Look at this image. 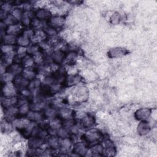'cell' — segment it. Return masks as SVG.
<instances>
[{"label":"cell","instance_id":"obj_18","mask_svg":"<svg viewBox=\"0 0 157 157\" xmlns=\"http://www.w3.org/2000/svg\"><path fill=\"white\" fill-rule=\"evenodd\" d=\"M22 62L25 65V66L28 68L32 66L33 63H34V60H33L31 57H30V56H25L24 58L22 59Z\"/></svg>","mask_w":157,"mask_h":157},{"label":"cell","instance_id":"obj_19","mask_svg":"<svg viewBox=\"0 0 157 157\" xmlns=\"http://www.w3.org/2000/svg\"><path fill=\"white\" fill-rule=\"evenodd\" d=\"M30 108V106H28V104L27 103L22 104V105H21V106L19 109V114H20L21 115H24V114H28Z\"/></svg>","mask_w":157,"mask_h":157},{"label":"cell","instance_id":"obj_17","mask_svg":"<svg viewBox=\"0 0 157 157\" xmlns=\"http://www.w3.org/2000/svg\"><path fill=\"white\" fill-rule=\"evenodd\" d=\"M22 76L27 80L32 79V78L34 77V72L31 70H30V69H28V68H27L25 70L23 71Z\"/></svg>","mask_w":157,"mask_h":157},{"label":"cell","instance_id":"obj_14","mask_svg":"<svg viewBox=\"0 0 157 157\" xmlns=\"http://www.w3.org/2000/svg\"><path fill=\"white\" fill-rule=\"evenodd\" d=\"M17 43L21 47H25V46H27L29 44L30 41L28 38L23 36L17 39Z\"/></svg>","mask_w":157,"mask_h":157},{"label":"cell","instance_id":"obj_22","mask_svg":"<svg viewBox=\"0 0 157 157\" xmlns=\"http://www.w3.org/2000/svg\"><path fill=\"white\" fill-rule=\"evenodd\" d=\"M12 15L14 17L16 20L20 19L22 17V14L19 9H14L12 11Z\"/></svg>","mask_w":157,"mask_h":157},{"label":"cell","instance_id":"obj_20","mask_svg":"<svg viewBox=\"0 0 157 157\" xmlns=\"http://www.w3.org/2000/svg\"><path fill=\"white\" fill-rule=\"evenodd\" d=\"M56 134H58V136L59 137L62 138H66L68 136V132L65 128H59Z\"/></svg>","mask_w":157,"mask_h":157},{"label":"cell","instance_id":"obj_8","mask_svg":"<svg viewBox=\"0 0 157 157\" xmlns=\"http://www.w3.org/2000/svg\"><path fill=\"white\" fill-rule=\"evenodd\" d=\"M20 30V27L18 24H14L11 26H9L6 30V33L9 34H12L15 35L18 33Z\"/></svg>","mask_w":157,"mask_h":157},{"label":"cell","instance_id":"obj_7","mask_svg":"<svg viewBox=\"0 0 157 157\" xmlns=\"http://www.w3.org/2000/svg\"><path fill=\"white\" fill-rule=\"evenodd\" d=\"M21 71V67L20 65H19L17 63L15 64H11L9 65V66L8 67V69H7V72H9L12 73L13 75H17L19 74Z\"/></svg>","mask_w":157,"mask_h":157},{"label":"cell","instance_id":"obj_1","mask_svg":"<svg viewBox=\"0 0 157 157\" xmlns=\"http://www.w3.org/2000/svg\"><path fill=\"white\" fill-rule=\"evenodd\" d=\"M16 87L12 83H7L4 84L2 88V93L5 97H14L16 92Z\"/></svg>","mask_w":157,"mask_h":157},{"label":"cell","instance_id":"obj_5","mask_svg":"<svg viewBox=\"0 0 157 157\" xmlns=\"http://www.w3.org/2000/svg\"><path fill=\"white\" fill-rule=\"evenodd\" d=\"M17 39L15 35H12V34H7L2 38V41L4 42L3 44L6 45H13L15 42H17Z\"/></svg>","mask_w":157,"mask_h":157},{"label":"cell","instance_id":"obj_10","mask_svg":"<svg viewBox=\"0 0 157 157\" xmlns=\"http://www.w3.org/2000/svg\"><path fill=\"white\" fill-rule=\"evenodd\" d=\"M36 16L40 20H43L49 18L50 17V13L46 9H40L37 12Z\"/></svg>","mask_w":157,"mask_h":157},{"label":"cell","instance_id":"obj_24","mask_svg":"<svg viewBox=\"0 0 157 157\" xmlns=\"http://www.w3.org/2000/svg\"><path fill=\"white\" fill-rule=\"evenodd\" d=\"M71 113V111L69 109H68L64 108V109H62L60 110V114H62V115L63 117L66 118V119H68L67 117L70 115Z\"/></svg>","mask_w":157,"mask_h":157},{"label":"cell","instance_id":"obj_16","mask_svg":"<svg viewBox=\"0 0 157 157\" xmlns=\"http://www.w3.org/2000/svg\"><path fill=\"white\" fill-rule=\"evenodd\" d=\"M41 118V114L38 112H34L29 113L28 114V119L33 120V121H38L40 120Z\"/></svg>","mask_w":157,"mask_h":157},{"label":"cell","instance_id":"obj_25","mask_svg":"<svg viewBox=\"0 0 157 157\" xmlns=\"http://www.w3.org/2000/svg\"><path fill=\"white\" fill-rule=\"evenodd\" d=\"M55 110L54 109H52V108H49L47 109L45 111V114L47 117H54L55 114Z\"/></svg>","mask_w":157,"mask_h":157},{"label":"cell","instance_id":"obj_26","mask_svg":"<svg viewBox=\"0 0 157 157\" xmlns=\"http://www.w3.org/2000/svg\"><path fill=\"white\" fill-rule=\"evenodd\" d=\"M47 30H46V34H47L48 35H50V36H54L55 35V34H56V30L54 28H47Z\"/></svg>","mask_w":157,"mask_h":157},{"label":"cell","instance_id":"obj_9","mask_svg":"<svg viewBox=\"0 0 157 157\" xmlns=\"http://www.w3.org/2000/svg\"><path fill=\"white\" fill-rule=\"evenodd\" d=\"M14 75L9 72H6L1 74V82L5 84L7 83H9L12 80H14Z\"/></svg>","mask_w":157,"mask_h":157},{"label":"cell","instance_id":"obj_15","mask_svg":"<svg viewBox=\"0 0 157 157\" xmlns=\"http://www.w3.org/2000/svg\"><path fill=\"white\" fill-rule=\"evenodd\" d=\"M75 153L76 154H77L78 155V154H79L80 155L81 154H85V153H87L86 152V148L85 147L84 145H83L81 143H79V144H77V145H76L75 146Z\"/></svg>","mask_w":157,"mask_h":157},{"label":"cell","instance_id":"obj_11","mask_svg":"<svg viewBox=\"0 0 157 157\" xmlns=\"http://www.w3.org/2000/svg\"><path fill=\"white\" fill-rule=\"evenodd\" d=\"M52 58L56 63L62 62L64 58L63 53L61 51H56L52 55Z\"/></svg>","mask_w":157,"mask_h":157},{"label":"cell","instance_id":"obj_3","mask_svg":"<svg viewBox=\"0 0 157 157\" xmlns=\"http://www.w3.org/2000/svg\"><path fill=\"white\" fill-rule=\"evenodd\" d=\"M42 144V140L41 138L38 137H33L29 140L28 145L30 148H33V149H37L39 148Z\"/></svg>","mask_w":157,"mask_h":157},{"label":"cell","instance_id":"obj_12","mask_svg":"<svg viewBox=\"0 0 157 157\" xmlns=\"http://www.w3.org/2000/svg\"><path fill=\"white\" fill-rule=\"evenodd\" d=\"M3 22L6 25L11 26L12 25L16 24V19L12 15H7L5 19L2 20Z\"/></svg>","mask_w":157,"mask_h":157},{"label":"cell","instance_id":"obj_23","mask_svg":"<svg viewBox=\"0 0 157 157\" xmlns=\"http://www.w3.org/2000/svg\"><path fill=\"white\" fill-rule=\"evenodd\" d=\"M76 58H77L76 54L74 53V52H72V53L69 54V55L68 56V57L66 58V60L68 61V63H73L76 60Z\"/></svg>","mask_w":157,"mask_h":157},{"label":"cell","instance_id":"obj_21","mask_svg":"<svg viewBox=\"0 0 157 157\" xmlns=\"http://www.w3.org/2000/svg\"><path fill=\"white\" fill-rule=\"evenodd\" d=\"M93 153L97 154L98 155H99L100 154H102L103 152V148L101 145H97L93 147L92 149Z\"/></svg>","mask_w":157,"mask_h":157},{"label":"cell","instance_id":"obj_2","mask_svg":"<svg viewBox=\"0 0 157 157\" xmlns=\"http://www.w3.org/2000/svg\"><path fill=\"white\" fill-rule=\"evenodd\" d=\"M100 138V134L95 130H90L85 134V140L90 142H95Z\"/></svg>","mask_w":157,"mask_h":157},{"label":"cell","instance_id":"obj_4","mask_svg":"<svg viewBox=\"0 0 157 157\" xmlns=\"http://www.w3.org/2000/svg\"><path fill=\"white\" fill-rule=\"evenodd\" d=\"M64 19L63 17L61 16H57L53 17L50 19V24L52 28L60 27L64 25Z\"/></svg>","mask_w":157,"mask_h":157},{"label":"cell","instance_id":"obj_6","mask_svg":"<svg viewBox=\"0 0 157 157\" xmlns=\"http://www.w3.org/2000/svg\"><path fill=\"white\" fill-rule=\"evenodd\" d=\"M11 122L6 119H4L3 121L1 122V132L3 133H11L12 129V125L10 123Z\"/></svg>","mask_w":157,"mask_h":157},{"label":"cell","instance_id":"obj_13","mask_svg":"<svg viewBox=\"0 0 157 157\" xmlns=\"http://www.w3.org/2000/svg\"><path fill=\"white\" fill-rule=\"evenodd\" d=\"M93 119L92 117L85 116L83 118L82 120V124L83 126H84L85 127H90L91 125H93Z\"/></svg>","mask_w":157,"mask_h":157}]
</instances>
